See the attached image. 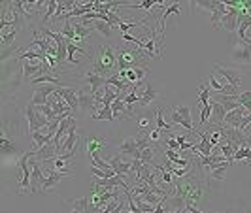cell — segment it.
Returning a JSON list of instances; mask_svg holds the SVG:
<instances>
[{
    "label": "cell",
    "instance_id": "1",
    "mask_svg": "<svg viewBox=\"0 0 251 213\" xmlns=\"http://www.w3.org/2000/svg\"><path fill=\"white\" fill-rule=\"evenodd\" d=\"M89 72L104 75V77L117 72V51H115V47L113 46H99L95 55H93V66Z\"/></svg>",
    "mask_w": 251,
    "mask_h": 213
},
{
    "label": "cell",
    "instance_id": "2",
    "mask_svg": "<svg viewBox=\"0 0 251 213\" xmlns=\"http://www.w3.org/2000/svg\"><path fill=\"white\" fill-rule=\"evenodd\" d=\"M217 128L223 132L226 142L234 145V149H240L244 145H251V132L246 134L242 128H234V126H225V125H217Z\"/></svg>",
    "mask_w": 251,
    "mask_h": 213
},
{
    "label": "cell",
    "instance_id": "3",
    "mask_svg": "<svg viewBox=\"0 0 251 213\" xmlns=\"http://www.w3.org/2000/svg\"><path fill=\"white\" fill-rule=\"evenodd\" d=\"M25 117L26 123H28V132H34V130H42L44 126L50 125V119L46 113H42L40 110H36L34 104H28L25 108Z\"/></svg>",
    "mask_w": 251,
    "mask_h": 213
},
{
    "label": "cell",
    "instance_id": "4",
    "mask_svg": "<svg viewBox=\"0 0 251 213\" xmlns=\"http://www.w3.org/2000/svg\"><path fill=\"white\" fill-rule=\"evenodd\" d=\"M170 123L172 125L185 126L189 132H195V126L191 121V106H172L170 110Z\"/></svg>",
    "mask_w": 251,
    "mask_h": 213
},
{
    "label": "cell",
    "instance_id": "5",
    "mask_svg": "<svg viewBox=\"0 0 251 213\" xmlns=\"http://www.w3.org/2000/svg\"><path fill=\"white\" fill-rule=\"evenodd\" d=\"M230 59L236 66H251V42H240L236 40Z\"/></svg>",
    "mask_w": 251,
    "mask_h": 213
},
{
    "label": "cell",
    "instance_id": "6",
    "mask_svg": "<svg viewBox=\"0 0 251 213\" xmlns=\"http://www.w3.org/2000/svg\"><path fill=\"white\" fill-rule=\"evenodd\" d=\"M28 159H32V151L30 153H23L21 155V159H19V163L17 166L21 168V172H23V181L19 183V194H25V189L30 187V168L32 166H28Z\"/></svg>",
    "mask_w": 251,
    "mask_h": 213
},
{
    "label": "cell",
    "instance_id": "7",
    "mask_svg": "<svg viewBox=\"0 0 251 213\" xmlns=\"http://www.w3.org/2000/svg\"><path fill=\"white\" fill-rule=\"evenodd\" d=\"M32 166V176H30V192L34 194L38 190H42V185H44V181H46V174H44V170H42V161H32L30 163Z\"/></svg>",
    "mask_w": 251,
    "mask_h": 213
},
{
    "label": "cell",
    "instance_id": "8",
    "mask_svg": "<svg viewBox=\"0 0 251 213\" xmlns=\"http://www.w3.org/2000/svg\"><path fill=\"white\" fill-rule=\"evenodd\" d=\"M214 70H215V74L221 75L226 83L240 87V83H242V72H240V70H236V68H228V66L225 68V66H221V64H215Z\"/></svg>",
    "mask_w": 251,
    "mask_h": 213
},
{
    "label": "cell",
    "instance_id": "9",
    "mask_svg": "<svg viewBox=\"0 0 251 213\" xmlns=\"http://www.w3.org/2000/svg\"><path fill=\"white\" fill-rule=\"evenodd\" d=\"M59 85H55V83H44V85H40V87L34 89V96H32V100L30 104H34V106H42V104H46L48 98H50L51 95L57 91Z\"/></svg>",
    "mask_w": 251,
    "mask_h": 213
},
{
    "label": "cell",
    "instance_id": "10",
    "mask_svg": "<svg viewBox=\"0 0 251 213\" xmlns=\"http://www.w3.org/2000/svg\"><path fill=\"white\" fill-rule=\"evenodd\" d=\"M72 174L70 172H61V170H55L53 166L48 168V176H46V181H44V185H42V190H53V189L57 187L59 183H61V179L63 177H70Z\"/></svg>",
    "mask_w": 251,
    "mask_h": 213
},
{
    "label": "cell",
    "instance_id": "11",
    "mask_svg": "<svg viewBox=\"0 0 251 213\" xmlns=\"http://www.w3.org/2000/svg\"><path fill=\"white\" fill-rule=\"evenodd\" d=\"M238 15H240V8L228 6V10H226V13L223 15V19H221V28L232 34L238 28Z\"/></svg>",
    "mask_w": 251,
    "mask_h": 213
},
{
    "label": "cell",
    "instance_id": "12",
    "mask_svg": "<svg viewBox=\"0 0 251 213\" xmlns=\"http://www.w3.org/2000/svg\"><path fill=\"white\" fill-rule=\"evenodd\" d=\"M55 95L63 96L64 100L68 102V106L72 108V112H75V110L79 108V98H77V91H75V89L66 87V85H63V87H57V91H55Z\"/></svg>",
    "mask_w": 251,
    "mask_h": 213
},
{
    "label": "cell",
    "instance_id": "13",
    "mask_svg": "<svg viewBox=\"0 0 251 213\" xmlns=\"http://www.w3.org/2000/svg\"><path fill=\"white\" fill-rule=\"evenodd\" d=\"M248 113H250V112H248V108H244V106H238V108H234V110L226 112V117H225V121H223V125L238 128L240 121H242V117H244V115H248Z\"/></svg>",
    "mask_w": 251,
    "mask_h": 213
},
{
    "label": "cell",
    "instance_id": "14",
    "mask_svg": "<svg viewBox=\"0 0 251 213\" xmlns=\"http://www.w3.org/2000/svg\"><path fill=\"white\" fill-rule=\"evenodd\" d=\"M121 155H123V153L119 151V153H117V155L113 157L112 161H108V163L112 164V168L115 170V172H117V174H123V176H130V170H132V163H125V161L121 159Z\"/></svg>",
    "mask_w": 251,
    "mask_h": 213
},
{
    "label": "cell",
    "instance_id": "15",
    "mask_svg": "<svg viewBox=\"0 0 251 213\" xmlns=\"http://www.w3.org/2000/svg\"><path fill=\"white\" fill-rule=\"evenodd\" d=\"M77 98H79V110L83 113L95 110V96L93 93H85V91H77Z\"/></svg>",
    "mask_w": 251,
    "mask_h": 213
},
{
    "label": "cell",
    "instance_id": "16",
    "mask_svg": "<svg viewBox=\"0 0 251 213\" xmlns=\"http://www.w3.org/2000/svg\"><path fill=\"white\" fill-rule=\"evenodd\" d=\"M138 91H140V89H138ZM157 98H159L157 91H155V89H151V83L148 81V83L144 85V91H140V100H138V104L146 108V106H150L151 102L157 100Z\"/></svg>",
    "mask_w": 251,
    "mask_h": 213
},
{
    "label": "cell",
    "instance_id": "17",
    "mask_svg": "<svg viewBox=\"0 0 251 213\" xmlns=\"http://www.w3.org/2000/svg\"><path fill=\"white\" fill-rule=\"evenodd\" d=\"M226 117V108L217 100H212V125H223Z\"/></svg>",
    "mask_w": 251,
    "mask_h": 213
},
{
    "label": "cell",
    "instance_id": "18",
    "mask_svg": "<svg viewBox=\"0 0 251 213\" xmlns=\"http://www.w3.org/2000/svg\"><path fill=\"white\" fill-rule=\"evenodd\" d=\"M106 79H108V77L99 75V74H93V72H87V75L83 77V81H85L87 85H91V93H93V95H95L100 87L106 85Z\"/></svg>",
    "mask_w": 251,
    "mask_h": 213
},
{
    "label": "cell",
    "instance_id": "19",
    "mask_svg": "<svg viewBox=\"0 0 251 213\" xmlns=\"http://www.w3.org/2000/svg\"><path fill=\"white\" fill-rule=\"evenodd\" d=\"M75 143H77V125L72 123L70 130H68V136H66V140H64V143H63L61 155H63V153H70V151H74Z\"/></svg>",
    "mask_w": 251,
    "mask_h": 213
},
{
    "label": "cell",
    "instance_id": "20",
    "mask_svg": "<svg viewBox=\"0 0 251 213\" xmlns=\"http://www.w3.org/2000/svg\"><path fill=\"white\" fill-rule=\"evenodd\" d=\"M119 151L123 155H130L132 159H140V149L136 145V138H126L121 145H119Z\"/></svg>",
    "mask_w": 251,
    "mask_h": 213
},
{
    "label": "cell",
    "instance_id": "21",
    "mask_svg": "<svg viewBox=\"0 0 251 213\" xmlns=\"http://www.w3.org/2000/svg\"><path fill=\"white\" fill-rule=\"evenodd\" d=\"M226 10H228V6L223 4V2H219L215 6V10L212 12V25H214L215 30H221V19H223V15L226 13Z\"/></svg>",
    "mask_w": 251,
    "mask_h": 213
},
{
    "label": "cell",
    "instance_id": "22",
    "mask_svg": "<svg viewBox=\"0 0 251 213\" xmlns=\"http://www.w3.org/2000/svg\"><path fill=\"white\" fill-rule=\"evenodd\" d=\"M0 151H2L4 155H12V153H21V147H19L12 138L0 136Z\"/></svg>",
    "mask_w": 251,
    "mask_h": 213
},
{
    "label": "cell",
    "instance_id": "23",
    "mask_svg": "<svg viewBox=\"0 0 251 213\" xmlns=\"http://www.w3.org/2000/svg\"><path fill=\"white\" fill-rule=\"evenodd\" d=\"M91 119H95V121H110V123H113V121H115V115H113L112 106H106V104H104L99 112L91 115Z\"/></svg>",
    "mask_w": 251,
    "mask_h": 213
},
{
    "label": "cell",
    "instance_id": "24",
    "mask_svg": "<svg viewBox=\"0 0 251 213\" xmlns=\"http://www.w3.org/2000/svg\"><path fill=\"white\" fill-rule=\"evenodd\" d=\"M21 68H23V77L30 79L34 74H38V70L42 68V64L34 63V61H21Z\"/></svg>",
    "mask_w": 251,
    "mask_h": 213
},
{
    "label": "cell",
    "instance_id": "25",
    "mask_svg": "<svg viewBox=\"0 0 251 213\" xmlns=\"http://www.w3.org/2000/svg\"><path fill=\"white\" fill-rule=\"evenodd\" d=\"M89 206H91L89 196H81V198H77V200H74V202H70V204H68V208H70L72 212H77V213H87Z\"/></svg>",
    "mask_w": 251,
    "mask_h": 213
},
{
    "label": "cell",
    "instance_id": "26",
    "mask_svg": "<svg viewBox=\"0 0 251 213\" xmlns=\"http://www.w3.org/2000/svg\"><path fill=\"white\" fill-rule=\"evenodd\" d=\"M155 123H157V128L166 130V132H170L174 128L172 123H166L164 121V108H155Z\"/></svg>",
    "mask_w": 251,
    "mask_h": 213
},
{
    "label": "cell",
    "instance_id": "27",
    "mask_svg": "<svg viewBox=\"0 0 251 213\" xmlns=\"http://www.w3.org/2000/svg\"><path fill=\"white\" fill-rule=\"evenodd\" d=\"M112 26L108 21H102V19H93V30H99L102 36L110 38L112 36Z\"/></svg>",
    "mask_w": 251,
    "mask_h": 213
},
{
    "label": "cell",
    "instance_id": "28",
    "mask_svg": "<svg viewBox=\"0 0 251 213\" xmlns=\"http://www.w3.org/2000/svg\"><path fill=\"white\" fill-rule=\"evenodd\" d=\"M30 138H32V143H34V151L40 149L42 145H46L48 142H51V136L50 134H42L40 130H34V132H30Z\"/></svg>",
    "mask_w": 251,
    "mask_h": 213
},
{
    "label": "cell",
    "instance_id": "29",
    "mask_svg": "<svg viewBox=\"0 0 251 213\" xmlns=\"http://www.w3.org/2000/svg\"><path fill=\"white\" fill-rule=\"evenodd\" d=\"M234 161H244L246 164H251V145H244V147L236 149Z\"/></svg>",
    "mask_w": 251,
    "mask_h": 213
},
{
    "label": "cell",
    "instance_id": "30",
    "mask_svg": "<svg viewBox=\"0 0 251 213\" xmlns=\"http://www.w3.org/2000/svg\"><path fill=\"white\" fill-rule=\"evenodd\" d=\"M106 145V142H102V140L95 138V136H89L87 138V143H85V153H93V151H99L100 147Z\"/></svg>",
    "mask_w": 251,
    "mask_h": 213
},
{
    "label": "cell",
    "instance_id": "31",
    "mask_svg": "<svg viewBox=\"0 0 251 213\" xmlns=\"http://www.w3.org/2000/svg\"><path fill=\"white\" fill-rule=\"evenodd\" d=\"M217 147H219V151L226 157V161H228V163L230 164L234 163V153H236V149H234V145H232V143H228V142H226V143H219Z\"/></svg>",
    "mask_w": 251,
    "mask_h": 213
},
{
    "label": "cell",
    "instance_id": "32",
    "mask_svg": "<svg viewBox=\"0 0 251 213\" xmlns=\"http://www.w3.org/2000/svg\"><path fill=\"white\" fill-rule=\"evenodd\" d=\"M63 30H61V34H64V36L68 38V40H77V36H75V30H74V25H72V21L70 19H63Z\"/></svg>",
    "mask_w": 251,
    "mask_h": 213
},
{
    "label": "cell",
    "instance_id": "33",
    "mask_svg": "<svg viewBox=\"0 0 251 213\" xmlns=\"http://www.w3.org/2000/svg\"><path fill=\"white\" fill-rule=\"evenodd\" d=\"M153 155H155V145H148L140 151V159L146 164H151L153 166Z\"/></svg>",
    "mask_w": 251,
    "mask_h": 213
},
{
    "label": "cell",
    "instance_id": "34",
    "mask_svg": "<svg viewBox=\"0 0 251 213\" xmlns=\"http://www.w3.org/2000/svg\"><path fill=\"white\" fill-rule=\"evenodd\" d=\"M199 91H201V95H199V102H202V106L210 104V96H212V87H204V85H201V87H199Z\"/></svg>",
    "mask_w": 251,
    "mask_h": 213
},
{
    "label": "cell",
    "instance_id": "35",
    "mask_svg": "<svg viewBox=\"0 0 251 213\" xmlns=\"http://www.w3.org/2000/svg\"><path fill=\"white\" fill-rule=\"evenodd\" d=\"M238 102L244 106V108H248V112L251 113V91H246V93H240L238 95Z\"/></svg>",
    "mask_w": 251,
    "mask_h": 213
},
{
    "label": "cell",
    "instance_id": "36",
    "mask_svg": "<svg viewBox=\"0 0 251 213\" xmlns=\"http://www.w3.org/2000/svg\"><path fill=\"white\" fill-rule=\"evenodd\" d=\"M210 113H212V104H206V106H202V112H201V125L202 126L208 125Z\"/></svg>",
    "mask_w": 251,
    "mask_h": 213
},
{
    "label": "cell",
    "instance_id": "37",
    "mask_svg": "<svg viewBox=\"0 0 251 213\" xmlns=\"http://www.w3.org/2000/svg\"><path fill=\"white\" fill-rule=\"evenodd\" d=\"M223 79V77H221ZM210 87L214 89L215 93H223V87H225V79H223V83H219L217 81V77H215V74L210 75Z\"/></svg>",
    "mask_w": 251,
    "mask_h": 213
},
{
    "label": "cell",
    "instance_id": "38",
    "mask_svg": "<svg viewBox=\"0 0 251 213\" xmlns=\"http://www.w3.org/2000/svg\"><path fill=\"white\" fill-rule=\"evenodd\" d=\"M183 212H193V213H201V208L191 200H185V206H183Z\"/></svg>",
    "mask_w": 251,
    "mask_h": 213
},
{
    "label": "cell",
    "instance_id": "39",
    "mask_svg": "<svg viewBox=\"0 0 251 213\" xmlns=\"http://www.w3.org/2000/svg\"><path fill=\"white\" fill-rule=\"evenodd\" d=\"M150 138L153 143H159V142H161V128H151Z\"/></svg>",
    "mask_w": 251,
    "mask_h": 213
},
{
    "label": "cell",
    "instance_id": "40",
    "mask_svg": "<svg viewBox=\"0 0 251 213\" xmlns=\"http://www.w3.org/2000/svg\"><path fill=\"white\" fill-rule=\"evenodd\" d=\"M189 2V6H191V10H193V8H195V0H187Z\"/></svg>",
    "mask_w": 251,
    "mask_h": 213
}]
</instances>
